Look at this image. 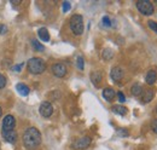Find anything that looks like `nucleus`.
Segmentation results:
<instances>
[{
	"mask_svg": "<svg viewBox=\"0 0 157 150\" xmlns=\"http://www.w3.org/2000/svg\"><path fill=\"white\" fill-rule=\"evenodd\" d=\"M39 112H40V115L44 116V117H50V116L52 115V112H53V107H52L51 102H47V101L42 102V103L40 104Z\"/></svg>",
	"mask_w": 157,
	"mask_h": 150,
	"instance_id": "obj_6",
	"label": "nucleus"
},
{
	"mask_svg": "<svg viewBox=\"0 0 157 150\" xmlns=\"http://www.w3.org/2000/svg\"><path fill=\"white\" fill-rule=\"evenodd\" d=\"M76 67H78L80 70H83V68H85V61H83V57L82 56H78L76 58Z\"/></svg>",
	"mask_w": 157,
	"mask_h": 150,
	"instance_id": "obj_21",
	"label": "nucleus"
},
{
	"mask_svg": "<svg viewBox=\"0 0 157 150\" xmlns=\"http://www.w3.org/2000/svg\"><path fill=\"white\" fill-rule=\"evenodd\" d=\"M32 46H33V50H35V51H38V52H42L44 50H45V46L39 42L36 39H33L32 40Z\"/></svg>",
	"mask_w": 157,
	"mask_h": 150,
	"instance_id": "obj_20",
	"label": "nucleus"
},
{
	"mask_svg": "<svg viewBox=\"0 0 157 150\" xmlns=\"http://www.w3.org/2000/svg\"><path fill=\"white\" fill-rule=\"evenodd\" d=\"M24 65V63H21V64H17V65H15V67H12V70L13 72H21V69H22V67Z\"/></svg>",
	"mask_w": 157,
	"mask_h": 150,
	"instance_id": "obj_28",
	"label": "nucleus"
},
{
	"mask_svg": "<svg viewBox=\"0 0 157 150\" xmlns=\"http://www.w3.org/2000/svg\"><path fill=\"white\" fill-rule=\"evenodd\" d=\"M38 35H39V38L42 40V41H50V33H48V30L46 29V28H40L39 30H38Z\"/></svg>",
	"mask_w": 157,
	"mask_h": 150,
	"instance_id": "obj_16",
	"label": "nucleus"
},
{
	"mask_svg": "<svg viewBox=\"0 0 157 150\" xmlns=\"http://www.w3.org/2000/svg\"><path fill=\"white\" fill-rule=\"evenodd\" d=\"M118 137H128L129 136V132L128 130H126V128H117V131H116Z\"/></svg>",
	"mask_w": 157,
	"mask_h": 150,
	"instance_id": "obj_22",
	"label": "nucleus"
},
{
	"mask_svg": "<svg viewBox=\"0 0 157 150\" xmlns=\"http://www.w3.org/2000/svg\"><path fill=\"white\" fill-rule=\"evenodd\" d=\"M101 57H103L104 61H110L114 57V51L111 49H104L103 52H101Z\"/></svg>",
	"mask_w": 157,
	"mask_h": 150,
	"instance_id": "obj_19",
	"label": "nucleus"
},
{
	"mask_svg": "<svg viewBox=\"0 0 157 150\" xmlns=\"http://www.w3.org/2000/svg\"><path fill=\"white\" fill-rule=\"evenodd\" d=\"M156 80H157V72L154 70V69H150V70L146 73V76H145L146 84L150 85V86H152V85L156 82Z\"/></svg>",
	"mask_w": 157,
	"mask_h": 150,
	"instance_id": "obj_12",
	"label": "nucleus"
},
{
	"mask_svg": "<svg viewBox=\"0 0 157 150\" xmlns=\"http://www.w3.org/2000/svg\"><path fill=\"white\" fill-rule=\"evenodd\" d=\"M52 74L57 77H64L67 75V67L63 63H55L51 67Z\"/></svg>",
	"mask_w": 157,
	"mask_h": 150,
	"instance_id": "obj_8",
	"label": "nucleus"
},
{
	"mask_svg": "<svg viewBox=\"0 0 157 150\" xmlns=\"http://www.w3.org/2000/svg\"><path fill=\"white\" fill-rule=\"evenodd\" d=\"M91 143H92L91 137H88V136H83V137H81V138L76 139V140L71 144V148L75 150H85L91 145Z\"/></svg>",
	"mask_w": 157,
	"mask_h": 150,
	"instance_id": "obj_5",
	"label": "nucleus"
},
{
	"mask_svg": "<svg viewBox=\"0 0 157 150\" xmlns=\"http://www.w3.org/2000/svg\"><path fill=\"white\" fill-rule=\"evenodd\" d=\"M143 91H144L143 86H141L140 84H138V82H137V84H134V85L132 86V89H131V93L133 94V96H137V97L141 96Z\"/></svg>",
	"mask_w": 157,
	"mask_h": 150,
	"instance_id": "obj_18",
	"label": "nucleus"
},
{
	"mask_svg": "<svg viewBox=\"0 0 157 150\" xmlns=\"http://www.w3.org/2000/svg\"><path fill=\"white\" fill-rule=\"evenodd\" d=\"M123 69L121 68V67H114L113 69H111V72H110V77L115 81V82H118V81H121L122 79H123Z\"/></svg>",
	"mask_w": 157,
	"mask_h": 150,
	"instance_id": "obj_9",
	"label": "nucleus"
},
{
	"mask_svg": "<svg viewBox=\"0 0 157 150\" xmlns=\"http://www.w3.org/2000/svg\"><path fill=\"white\" fill-rule=\"evenodd\" d=\"M156 112H157V107H156Z\"/></svg>",
	"mask_w": 157,
	"mask_h": 150,
	"instance_id": "obj_33",
	"label": "nucleus"
},
{
	"mask_svg": "<svg viewBox=\"0 0 157 150\" xmlns=\"http://www.w3.org/2000/svg\"><path fill=\"white\" fill-rule=\"evenodd\" d=\"M151 128H152V131L157 134V119H155V120L152 121V124H151Z\"/></svg>",
	"mask_w": 157,
	"mask_h": 150,
	"instance_id": "obj_29",
	"label": "nucleus"
},
{
	"mask_svg": "<svg viewBox=\"0 0 157 150\" xmlns=\"http://www.w3.org/2000/svg\"><path fill=\"white\" fill-rule=\"evenodd\" d=\"M62 9H63V12H68L70 9H71V5L69 1H64L63 5H62Z\"/></svg>",
	"mask_w": 157,
	"mask_h": 150,
	"instance_id": "obj_25",
	"label": "nucleus"
},
{
	"mask_svg": "<svg viewBox=\"0 0 157 150\" xmlns=\"http://www.w3.org/2000/svg\"><path fill=\"white\" fill-rule=\"evenodd\" d=\"M6 33V27L4 24H0V34H5Z\"/></svg>",
	"mask_w": 157,
	"mask_h": 150,
	"instance_id": "obj_30",
	"label": "nucleus"
},
{
	"mask_svg": "<svg viewBox=\"0 0 157 150\" xmlns=\"http://www.w3.org/2000/svg\"><path fill=\"white\" fill-rule=\"evenodd\" d=\"M111 110H113V112H115V114H117V115H121V116H124V115L128 112V110H127V108H126V107L120 105V104L114 105Z\"/></svg>",
	"mask_w": 157,
	"mask_h": 150,
	"instance_id": "obj_17",
	"label": "nucleus"
},
{
	"mask_svg": "<svg viewBox=\"0 0 157 150\" xmlns=\"http://www.w3.org/2000/svg\"><path fill=\"white\" fill-rule=\"evenodd\" d=\"M11 4H12V5H20L21 1H18V0H17V1H15V0H11Z\"/></svg>",
	"mask_w": 157,
	"mask_h": 150,
	"instance_id": "obj_31",
	"label": "nucleus"
},
{
	"mask_svg": "<svg viewBox=\"0 0 157 150\" xmlns=\"http://www.w3.org/2000/svg\"><path fill=\"white\" fill-rule=\"evenodd\" d=\"M101 80H103V74L100 72L96 70V72H92L91 73V81H92V84L94 86H99V84L101 82Z\"/></svg>",
	"mask_w": 157,
	"mask_h": 150,
	"instance_id": "obj_14",
	"label": "nucleus"
},
{
	"mask_svg": "<svg viewBox=\"0 0 157 150\" xmlns=\"http://www.w3.org/2000/svg\"><path fill=\"white\" fill-rule=\"evenodd\" d=\"M147 26H149V28H150L152 32L157 33V23L155 21H149V22H147Z\"/></svg>",
	"mask_w": 157,
	"mask_h": 150,
	"instance_id": "obj_24",
	"label": "nucleus"
},
{
	"mask_svg": "<svg viewBox=\"0 0 157 150\" xmlns=\"http://www.w3.org/2000/svg\"><path fill=\"white\" fill-rule=\"evenodd\" d=\"M2 138L9 143H16L17 142V133L16 131H1Z\"/></svg>",
	"mask_w": 157,
	"mask_h": 150,
	"instance_id": "obj_10",
	"label": "nucleus"
},
{
	"mask_svg": "<svg viewBox=\"0 0 157 150\" xmlns=\"http://www.w3.org/2000/svg\"><path fill=\"white\" fill-rule=\"evenodd\" d=\"M154 96H155V90H151V89L144 90L141 96H140V97H141V102H143V103H149V102L152 101Z\"/></svg>",
	"mask_w": 157,
	"mask_h": 150,
	"instance_id": "obj_11",
	"label": "nucleus"
},
{
	"mask_svg": "<svg viewBox=\"0 0 157 150\" xmlns=\"http://www.w3.org/2000/svg\"><path fill=\"white\" fill-rule=\"evenodd\" d=\"M16 90H17V92L21 94V96H23V97H27L29 92H30V90H29V87L27 86V85H24V84H17L16 85Z\"/></svg>",
	"mask_w": 157,
	"mask_h": 150,
	"instance_id": "obj_15",
	"label": "nucleus"
},
{
	"mask_svg": "<svg viewBox=\"0 0 157 150\" xmlns=\"http://www.w3.org/2000/svg\"><path fill=\"white\" fill-rule=\"evenodd\" d=\"M101 24H103L104 27H108V28H109V27H111V19L109 18L108 16H104L103 19H101Z\"/></svg>",
	"mask_w": 157,
	"mask_h": 150,
	"instance_id": "obj_23",
	"label": "nucleus"
},
{
	"mask_svg": "<svg viewBox=\"0 0 157 150\" xmlns=\"http://www.w3.org/2000/svg\"><path fill=\"white\" fill-rule=\"evenodd\" d=\"M116 96H117L120 103H124V102H126V97H124V94L122 93L121 91H120V92H117V93H116Z\"/></svg>",
	"mask_w": 157,
	"mask_h": 150,
	"instance_id": "obj_27",
	"label": "nucleus"
},
{
	"mask_svg": "<svg viewBox=\"0 0 157 150\" xmlns=\"http://www.w3.org/2000/svg\"><path fill=\"white\" fill-rule=\"evenodd\" d=\"M27 67H28V70H29V73H32V74H42L45 70H46V64H45V62L39 58V57H33V58H30L29 61H28V63H27Z\"/></svg>",
	"mask_w": 157,
	"mask_h": 150,
	"instance_id": "obj_3",
	"label": "nucleus"
},
{
	"mask_svg": "<svg viewBox=\"0 0 157 150\" xmlns=\"http://www.w3.org/2000/svg\"><path fill=\"white\" fill-rule=\"evenodd\" d=\"M1 115H2V110H1V108H0V117H1Z\"/></svg>",
	"mask_w": 157,
	"mask_h": 150,
	"instance_id": "obj_32",
	"label": "nucleus"
},
{
	"mask_svg": "<svg viewBox=\"0 0 157 150\" xmlns=\"http://www.w3.org/2000/svg\"><path fill=\"white\" fill-rule=\"evenodd\" d=\"M23 144L25 149L35 150L41 144V133L35 127H29L23 134Z\"/></svg>",
	"mask_w": 157,
	"mask_h": 150,
	"instance_id": "obj_1",
	"label": "nucleus"
},
{
	"mask_svg": "<svg viewBox=\"0 0 157 150\" xmlns=\"http://www.w3.org/2000/svg\"><path fill=\"white\" fill-rule=\"evenodd\" d=\"M69 27H70V30L73 32L74 35L80 37L83 34V30H85V27H83V17L81 15H73L70 17L69 21Z\"/></svg>",
	"mask_w": 157,
	"mask_h": 150,
	"instance_id": "obj_2",
	"label": "nucleus"
},
{
	"mask_svg": "<svg viewBox=\"0 0 157 150\" xmlns=\"http://www.w3.org/2000/svg\"><path fill=\"white\" fill-rule=\"evenodd\" d=\"M136 6H137L138 11L144 16H151L155 11L154 4L149 0H138Z\"/></svg>",
	"mask_w": 157,
	"mask_h": 150,
	"instance_id": "obj_4",
	"label": "nucleus"
},
{
	"mask_svg": "<svg viewBox=\"0 0 157 150\" xmlns=\"http://www.w3.org/2000/svg\"><path fill=\"white\" fill-rule=\"evenodd\" d=\"M6 86V77L2 74H0V90Z\"/></svg>",
	"mask_w": 157,
	"mask_h": 150,
	"instance_id": "obj_26",
	"label": "nucleus"
},
{
	"mask_svg": "<svg viewBox=\"0 0 157 150\" xmlns=\"http://www.w3.org/2000/svg\"><path fill=\"white\" fill-rule=\"evenodd\" d=\"M115 97H116V93H115V91H114L113 89L108 87V89H104V90H103V98H104L106 102H113Z\"/></svg>",
	"mask_w": 157,
	"mask_h": 150,
	"instance_id": "obj_13",
	"label": "nucleus"
},
{
	"mask_svg": "<svg viewBox=\"0 0 157 150\" xmlns=\"http://www.w3.org/2000/svg\"><path fill=\"white\" fill-rule=\"evenodd\" d=\"M16 126V120L12 115H6L2 120V130L1 131H13Z\"/></svg>",
	"mask_w": 157,
	"mask_h": 150,
	"instance_id": "obj_7",
	"label": "nucleus"
}]
</instances>
